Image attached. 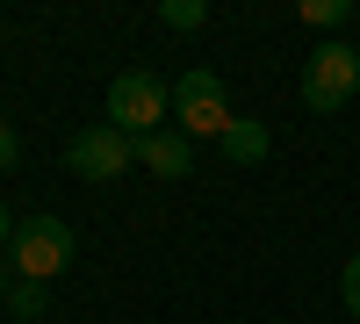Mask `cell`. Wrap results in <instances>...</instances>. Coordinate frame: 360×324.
I'll return each mask as SVG.
<instances>
[{
	"label": "cell",
	"mask_w": 360,
	"mask_h": 324,
	"mask_svg": "<svg viewBox=\"0 0 360 324\" xmlns=\"http://www.w3.org/2000/svg\"><path fill=\"white\" fill-rule=\"evenodd\" d=\"M108 123L123 130V137H152L173 123V86L152 72V65H130V72H115L108 79Z\"/></svg>",
	"instance_id": "6da1fadb"
},
{
	"label": "cell",
	"mask_w": 360,
	"mask_h": 324,
	"mask_svg": "<svg viewBox=\"0 0 360 324\" xmlns=\"http://www.w3.org/2000/svg\"><path fill=\"white\" fill-rule=\"evenodd\" d=\"M8 259H15L22 281H58V274L72 267V223L65 216H29V223H15Z\"/></svg>",
	"instance_id": "277c9868"
},
{
	"label": "cell",
	"mask_w": 360,
	"mask_h": 324,
	"mask_svg": "<svg viewBox=\"0 0 360 324\" xmlns=\"http://www.w3.org/2000/svg\"><path fill=\"white\" fill-rule=\"evenodd\" d=\"M8 310H15L22 324H37V317L51 310V296H44V281H15V296H8Z\"/></svg>",
	"instance_id": "30bf717a"
},
{
	"label": "cell",
	"mask_w": 360,
	"mask_h": 324,
	"mask_svg": "<svg viewBox=\"0 0 360 324\" xmlns=\"http://www.w3.org/2000/svg\"><path fill=\"white\" fill-rule=\"evenodd\" d=\"M15 166H22V144H15L8 123H0V173H15Z\"/></svg>",
	"instance_id": "7c38bea8"
},
{
	"label": "cell",
	"mask_w": 360,
	"mask_h": 324,
	"mask_svg": "<svg viewBox=\"0 0 360 324\" xmlns=\"http://www.w3.org/2000/svg\"><path fill=\"white\" fill-rule=\"evenodd\" d=\"M130 166H137V137H123L115 123H86L65 144V173H79V181H123Z\"/></svg>",
	"instance_id": "5b68a950"
},
{
	"label": "cell",
	"mask_w": 360,
	"mask_h": 324,
	"mask_svg": "<svg viewBox=\"0 0 360 324\" xmlns=\"http://www.w3.org/2000/svg\"><path fill=\"white\" fill-rule=\"evenodd\" d=\"M15 281H22V274H15V259H8V252H0V303H8V296H15Z\"/></svg>",
	"instance_id": "4fadbf2b"
},
{
	"label": "cell",
	"mask_w": 360,
	"mask_h": 324,
	"mask_svg": "<svg viewBox=\"0 0 360 324\" xmlns=\"http://www.w3.org/2000/svg\"><path fill=\"white\" fill-rule=\"evenodd\" d=\"M217 152H224L231 166H259L266 152H274V130H266L259 115H238V123L224 130V144H217Z\"/></svg>",
	"instance_id": "52a82bcc"
},
{
	"label": "cell",
	"mask_w": 360,
	"mask_h": 324,
	"mask_svg": "<svg viewBox=\"0 0 360 324\" xmlns=\"http://www.w3.org/2000/svg\"><path fill=\"white\" fill-rule=\"evenodd\" d=\"M137 159H144V173H159V181H188V173H195V137H180L166 123L152 137H137Z\"/></svg>",
	"instance_id": "8992f818"
},
{
	"label": "cell",
	"mask_w": 360,
	"mask_h": 324,
	"mask_svg": "<svg viewBox=\"0 0 360 324\" xmlns=\"http://www.w3.org/2000/svg\"><path fill=\"white\" fill-rule=\"evenodd\" d=\"M339 303H346V310L360 317V252L346 259V274H339Z\"/></svg>",
	"instance_id": "8fae6325"
},
{
	"label": "cell",
	"mask_w": 360,
	"mask_h": 324,
	"mask_svg": "<svg viewBox=\"0 0 360 324\" xmlns=\"http://www.w3.org/2000/svg\"><path fill=\"white\" fill-rule=\"evenodd\" d=\"M295 15H303L310 29H339V22H353V0H303Z\"/></svg>",
	"instance_id": "ba28073f"
},
{
	"label": "cell",
	"mask_w": 360,
	"mask_h": 324,
	"mask_svg": "<svg viewBox=\"0 0 360 324\" xmlns=\"http://www.w3.org/2000/svg\"><path fill=\"white\" fill-rule=\"evenodd\" d=\"M15 245V216H8V202H0V252Z\"/></svg>",
	"instance_id": "5bb4252c"
},
{
	"label": "cell",
	"mask_w": 360,
	"mask_h": 324,
	"mask_svg": "<svg viewBox=\"0 0 360 324\" xmlns=\"http://www.w3.org/2000/svg\"><path fill=\"white\" fill-rule=\"evenodd\" d=\"M238 123L231 101H224V79L209 65H188L173 79V130L180 137H202V144H224V130Z\"/></svg>",
	"instance_id": "3957f363"
},
{
	"label": "cell",
	"mask_w": 360,
	"mask_h": 324,
	"mask_svg": "<svg viewBox=\"0 0 360 324\" xmlns=\"http://www.w3.org/2000/svg\"><path fill=\"white\" fill-rule=\"evenodd\" d=\"M295 94H303V108L310 115H339L353 94H360V51L353 44H317L310 58H303V79H295Z\"/></svg>",
	"instance_id": "7a4b0ae2"
},
{
	"label": "cell",
	"mask_w": 360,
	"mask_h": 324,
	"mask_svg": "<svg viewBox=\"0 0 360 324\" xmlns=\"http://www.w3.org/2000/svg\"><path fill=\"white\" fill-rule=\"evenodd\" d=\"M159 22L166 29H202L209 22V0H159Z\"/></svg>",
	"instance_id": "9c48e42d"
}]
</instances>
